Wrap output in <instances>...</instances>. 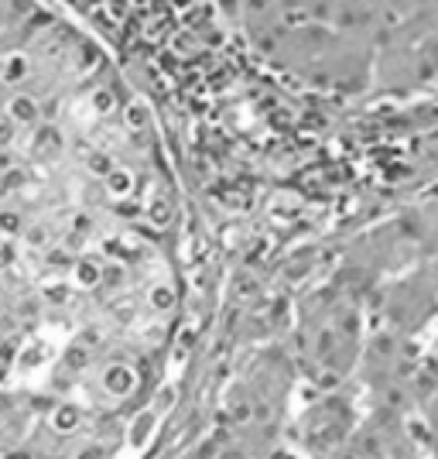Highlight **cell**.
Returning <instances> with one entry per match:
<instances>
[{"instance_id":"1","label":"cell","mask_w":438,"mask_h":459,"mask_svg":"<svg viewBox=\"0 0 438 459\" xmlns=\"http://www.w3.org/2000/svg\"><path fill=\"white\" fill-rule=\"evenodd\" d=\"M27 73H31V65H27V55H21V51H11V55L0 58V79L4 82H25Z\"/></svg>"},{"instance_id":"8","label":"cell","mask_w":438,"mask_h":459,"mask_svg":"<svg viewBox=\"0 0 438 459\" xmlns=\"http://www.w3.org/2000/svg\"><path fill=\"white\" fill-rule=\"evenodd\" d=\"M11 134H14V124H11V120H0V151H7Z\"/></svg>"},{"instance_id":"2","label":"cell","mask_w":438,"mask_h":459,"mask_svg":"<svg viewBox=\"0 0 438 459\" xmlns=\"http://www.w3.org/2000/svg\"><path fill=\"white\" fill-rule=\"evenodd\" d=\"M38 100H31V96H14V100L7 103V117H11V124H34L38 120Z\"/></svg>"},{"instance_id":"5","label":"cell","mask_w":438,"mask_h":459,"mask_svg":"<svg viewBox=\"0 0 438 459\" xmlns=\"http://www.w3.org/2000/svg\"><path fill=\"white\" fill-rule=\"evenodd\" d=\"M58 144H62V141H58V130H55V127H45L41 134H38V141H34V148H38V151H55Z\"/></svg>"},{"instance_id":"6","label":"cell","mask_w":438,"mask_h":459,"mask_svg":"<svg viewBox=\"0 0 438 459\" xmlns=\"http://www.w3.org/2000/svg\"><path fill=\"white\" fill-rule=\"evenodd\" d=\"M106 384H110L113 391H127L130 377H127V374H120V370H110V374H106Z\"/></svg>"},{"instance_id":"7","label":"cell","mask_w":438,"mask_h":459,"mask_svg":"<svg viewBox=\"0 0 438 459\" xmlns=\"http://www.w3.org/2000/svg\"><path fill=\"white\" fill-rule=\"evenodd\" d=\"M127 185H130V179L124 172H113V175H110V189H113V192H127Z\"/></svg>"},{"instance_id":"4","label":"cell","mask_w":438,"mask_h":459,"mask_svg":"<svg viewBox=\"0 0 438 459\" xmlns=\"http://www.w3.org/2000/svg\"><path fill=\"white\" fill-rule=\"evenodd\" d=\"M21 230H25V220H21V213L0 209V233H21Z\"/></svg>"},{"instance_id":"9","label":"cell","mask_w":438,"mask_h":459,"mask_svg":"<svg viewBox=\"0 0 438 459\" xmlns=\"http://www.w3.org/2000/svg\"><path fill=\"white\" fill-rule=\"evenodd\" d=\"M79 281H82V284H93V281H96V268H93V264H79Z\"/></svg>"},{"instance_id":"11","label":"cell","mask_w":438,"mask_h":459,"mask_svg":"<svg viewBox=\"0 0 438 459\" xmlns=\"http://www.w3.org/2000/svg\"><path fill=\"white\" fill-rule=\"evenodd\" d=\"M14 165V158H11V151H0V172H7Z\"/></svg>"},{"instance_id":"10","label":"cell","mask_w":438,"mask_h":459,"mask_svg":"<svg viewBox=\"0 0 438 459\" xmlns=\"http://www.w3.org/2000/svg\"><path fill=\"white\" fill-rule=\"evenodd\" d=\"M45 237H49V233H45L41 227H31V230H27V240H31V244H45Z\"/></svg>"},{"instance_id":"3","label":"cell","mask_w":438,"mask_h":459,"mask_svg":"<svg viewBox=\"0 0 438 459\" xmlns=\"http://www.w3.org/2000/svg\"><path fill=\"white\" fill-rule=\"evenodd\" d=\"M76 422H79V411L76 408H55L52 425L58 429V432H69V429H76Z\"/></svg>"}]
</instances>
